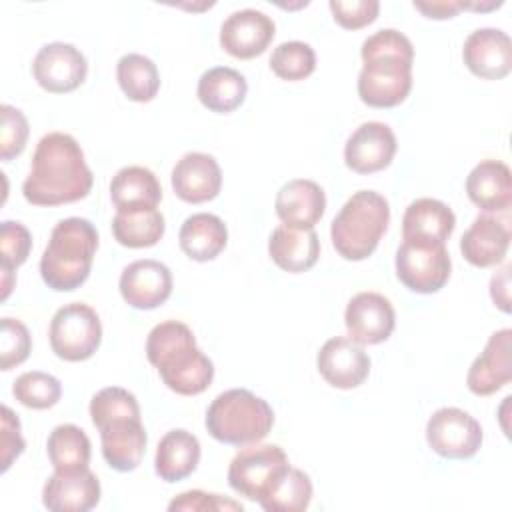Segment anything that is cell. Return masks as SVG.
Here are the masks:
<instances>
[{
    "label": "cell",
    "mask_w": 512,
    "mask_h": 512,
    "mask_svg": "<svg viewBox=\"0 0 512 512\" xmlns=\"http://www.w3.org/2000/svg\"><path fill=\"white\" fill-rule=\"evenodd\" d=\"M178 242L190 260L208 262L226 248L228 228L216 214L198 212L182 222Z\"/></svg>",
    "instance_id": "cell-28"
},
{
    "label": "cell",
    "mask_w": 512,
    "mask_h": 512,
    "mask_svg": "<svg viewBox=\"0 0 512 512\" xmlns=\"http://www.w3.org/2000/svg\"><path fill=\"white\" fill-rule=\"evenodd\" d=\"M510 350H512L510 328H502L488 338L484 350L472 362L466 376V384L472 394L490 396L512 380Z\"/></svg>",
    "instance_id": "cell-19"
},
{
    "label": "cell",
    "mask_w": 512,
    "mask_h": 512,
    "mask_svg": "<svg viewBox=\"0 0 512 512\" xmlns=\"http://www.w3.org/2000/svg\"><path fill=\"white\" fill-rule=\"evenodd\" d=\"M396 146V136L388 124L364 122L346 140L344 162L358 174L380 172L390 166Z\"/></svg>",
    "instance_id": "cell-16"
},
{
    "label": "cell",
    "mask_w": 512,
    "mask_h": 512,
    "mask_svg": "<svg viewBox=\"0 0 512 512\" xmlns=\"http://www.w3.org/2000/svg\"><path fill=\"white\" fill-rule=\"evenodd\" d=\"M268 254L272 262L292 274L310 270L320 256V240L312 230H294L278 226L268 238Z\"/></svg>",
    "instance_id": "cell-26"
},
{
    "label": "cell",
    "mask_w": 512,
    "mask_h": 512,
    "mask_svg": "<svg viewBox=\"0 0 512 512\" xmlns=\"http://www.w3.org/2000/svg\"><path fill=\"white\" fill-rule=\"evenodd\" d=\"M462 60L474 76L500 80L512 68L510 36L498 28H478L464 40Z\"/></svg>",
    "instance_id": "cell-18"
},
{
    "label": "cell",
    "mask_w": 512,
    "mask_h": 512,
    "mask_svg": "<svg viewBox=\"0 0 512 512\" xmlns=\"http://www.w3.org/2000/svg\"><path fill=\"white\" fill-rule=\"evenodd\" d=\"M344 324L350 340L360 346H372L390 338L396 314L386 296L378 292H358L346 306Z\"/></svg>",
    "instance_id": "cell-14"
},
{
    "label": "cell",
    "mask_w": 512,
    "mask_h": 512,
    "mask_svg": "<svg viewBox=\"0 0 512 512\" xmlns=\"http://www.w3.org/2000/svg\"><path fill=\"white\" fill-rule=\"evenodd\" d=\"M246 78L228 66H216L206 70L198 80V100L204 108L216 114H228L246 100Z\"/></svg>",
    "instance_id": "cell-30"
},
{
    "label": "cell",
    "mask_w": 512,
    "mask_h": 512,
    "mask_svg": "<svg viewBox=\"0 0 512 512\" xmlns=\"http://www.w3.org/2000/svg\"><path fill=\"white\" fill-rule=\"evenodd\" d=\"M14 398L32 410H46L58 404L62 396V384L56 376L40 370L24 372L14 380L12 386Z\"/></svg>",
    "instance_id": "cell-35"
},
{
    "label": "cell",
    "mask_w": 512,
    "mask_h": 512,
    "mask_svg": "<svg viewBox=\"0 0 512 512\" xmlns=\"http://www.w3.org/2000/svg\"><path fill=\"white\" fill-rule=\"evenodd\" d=\"M110 198L116 210L156 208L162 200V186L152 170L144 166H124L112 176Z\"/></svg>",
    "instance_id": "cell-29"
},
{
    "label": "cell",
    "mask_w": 512,
    "mask_h": 512,
    "mask_svg": "<svg viewBox=\"0 0 512 512\" xmlns=\"http://www.w3.org/2000/svg\"><path fill=\"white\" fill-rule=\"evenodd\" d=\"M98 248V232L94 224L80 216L60 220L40 258V276L44 284L56 292H72L80 288L92 268Z\"/></svg>",
    "instance_id": "cell-5"
},
{
    "label": "cell",
    "mask_w": 512,
    "mask_h": 512,
    "mask_svg": "<svg viewBox=\"0 0 512 512\" xmlns=\"http://www.w3.org/2000/svg\"><path fill=\"white\" fill-rule=\"evenodd\" d=\"M468 198L484 212H504L512 204V172L500 160L478 162L466 178Z\"/></svg>",
    "instance_id": "cell-24"
},
{
    "label": "cell",
    "mask_w": 512,
    "mask_h": 512,
    "mask_svg": "<svg viewBox=\"0 0 512 512\" xmlns=\"http://www.w3.org/2000/svg\"><path fill=\"white\" fill-rule=\"evenodd\" d=\"M362 70L358 96L372 108H394L406 100L412 88L414 48L408 36L394 28H382L368 36L360 48Z\"/></svg>",
    "instance_id": "cell-2"
},
{
    "label": "cell",
    "mask_w": 512,
    "mask_h": 512,
    "mask_svg": "<svg viewBox=\"0 0 512 512\" xmlns=\"http://www.w3.org/2000/svg\"><path fill=\"white\" fill-rule=\"evenodd\" d=\"M272 72L288 82L308 78L316 68V54L310 44L300 40L282 42L274 48L270 56Z\"/></svg>",
    "instance_id": "cell-36"
},
{
    "label": "cell",
    "mask_w": 512,
    "mask_h": 512,
    "mask_svg": "<svg viewBox=\"0 0 512 512\" xmlns=\"http://www.w3.org/2000/svg\"><path fill=\"white\" fill-rule=\"evenodd\" d=\"M168 510L170 512H176V510H186V512H196V510H242V504L240 502H234V500H228L220 494H208V492H202V490H188V492H182L178 494L170 504H168Z\"/></svg>",
    "instance_id": "cell-42"
},
{
    "label": "cell",
    "mask_w": 512,
    "mask_h": 512,
    "mask_svg": "<svg viewBox=\"0 0 512 512\" xmlns=\"http://www.w3.org/2000/svg\"><path fill=\"white\" fill-rule=\"evenodd\" d=\"M92 182L80 144L66 132H50L36 144L22 194L34 206H60L86 198Z\"/></svg>",
    "instance_id": "cell-1"
},
{
    "label": "cell",
    "mask_w": 512,
    "mask_h": 512,
    "mask_svg": "<svg viewBox=\"0 0 512 512\" xmlns=\"http://www.w3.org/2000/svg\"><path fill=\"white\" fill-rule=\"evenodd\" d=\"M288 466L286 452L276 444L242 446L230 462L228 484L236 494L258 502Z\"/></svg>",
    "instance_id": "cell-10"
},
{
    "label": "cell",
    "mask_w": 512,
    "mask_h": 512,
    "mask_svg": "<svg viewBox=\"0 0 512 512\" xmlns=\"http://www.w3.org/2000/svg\"><path fill=\"white\" fill-rule=\"evenodd\" d=\"M482 438L480 422L454 406L436 410L426 424V442L442 458H472L480 450Z\"/></svg>",
    "instance_id": "cell-11"
},
{
    "label": "cell",
    "mask_w": 512,
    "mask_h": 512,
    "mask_svg": "<svg viewBox=\"0 0 512 512\" xmlns=\"http://www.w3.org/2000/svg\"><path fill=\"white\" fill-rule=\"evenodd\" d=\"M90 418L100 432L106 464L116 472L136 470L148 442L136 396L120 386L102 388L90 400Z\"/></svg>",
    "instance_id": "cell-3"
},
{
    "label": "cell",
    "mask_w": 512,
    "mask_h": 512,
    "mask_svg": "<svg viewBox=\"0 0 512 512\" xmlns=\"http://www.w3.org/2000/svg\"><path fill=\"white\" fill-rule=\"evenodd\" d=\"M274 208L284 226L294 230H312L324 216L326 194L314 180L294 178L278 190Z\"/></svg>",
    "instance_id": "cell-22"
},
{
    "label": "cell",
    "mask_w": 512,
    "mask_h": 512,
    "mask_svg": "<svg viewBox=\"0 0 512 512\" xmlns=\"http://www.w3.org/2000/svg\"><path fill=\"white\" fill-rule=\"evenodd\" d=\"M32 74L38 86L46 92L66 94L86 80L88 62L74 44L50 42L36 52Z\"/></svg>",
    "instance_id": "cell-12"
},
{
    "label": "cell",
    "mask_w": 512,
    "mask_h": 512,
    "mask_svg": "<svg viewBox=\"0 0 512 512\" xmlns=\"http://www.w3.org/2000/svg\"><path fill=\"white\" fill-rule=\"evenodd\" d=\"M208 434L230 446H250L268 436L274 426L270 404L246 388L218 394L206 410Z\"/></svg>",
    "instance_id": "cell-7"
},
{
    "label": "cell",
    "mask_w": 512,
    "mask_h": 512,
    "mask_svg": "<svg viewBox=\"0 0 512 512\" xmlns=\"http://www.w3.org/2000/svg\"><path fill=\"white\" fill-rule=\"evenodd\" d=\"M32 350V340L28 328L16 318H2L0 336V368L4 372L22 364Z\"/></svg>",
    "instance_id": "cell-37"
},
{
    "label": "cell",
    "mask_w": 512,
    "mask_h": 512,
    "mask_svg": "<svg viewBox=\"0 0 512 512\" xmlns=\"http://www.w3.org/2000/svg\"><path fill=\"white\" fill-rule=\"evenodd\" d=\"M116 78L132 102H150L160 90L158 68L144 54H124L116 64Z\"/></svg>",
    "instance_id": "cell-34"
},
{
    "label": "cell",
    "mask_w": 512,
    "mask_h": 512,
    "mask_svg": "<svg viewBox=\"0 0 512 512\" xmlns=\"http://www.w3.org/2000/svg\"><path fill=\"white\" fill-rule=\"evenodd\" d=\"M414 8L420 10L426 18H434V20H446L456 16L462 10V2H454V0H444V2H414Z\"/></svg>",
    "instance_id": "cell-44"
},
{
    "label": "cell",
    "mask_w": 512,
    "mask_h": 512,
    "mask_svg": "<svg viewBox=\"0 0 512 512\" xmlns=\"http://www.w3.org/2000/svg\"><path fill=\"white\" fill-rule=\"evenodd\" d=\"M52 352L68 362L88 360L102 342V324L94 308L72 302L56 310L50 320Z\"/></svg>",
    "instance_id": "cell-8"
},
{
    "label": "cell",
    "mask_w": 512,
    "mask_h": 512,
    "mask_svg": "<svg viewBox=\"0 0 512 512\" xmlns=\"http://www.w3.org/2000/svg\"><path fill=\"white\" fill-rule=\"evenodd\" d=\"M0 430V470L6 472L26 446L20 432V420L8 406H2L0 410Z\"/></svg>",
    "instance_id": "cell-41"
},
{
    "label": "cell",
    "mask_w": 512,
    "mask_h": 512,
    "mask_svg": "<svg viewBox=\"0 0 512 512\" xmlns=\"http://www.w3.org/2000/svg\"><path fill=\"white\" fill-rule=\"evenodd\" d=\"M124 302L136 310H154L172 294L170 268L158 260L144 258L130 262L118 282Z\"/></svg>",
    "instance_id": "cell-13"
},
{
    "label": "cell",
    "mask_w": 512,
    "mask_h": 512,
    "mask_svg": "<svg viewBox=\"0 0 512 512\" xmlns=\"http://www.w3.org/2000/svg\"><path fill=\"white\" fill-rule=\"evenodd\" d=\"M146 356L160 372L162 382L176 394L196 396L212 384L214 364L196 346V338L184 322L156 324L146 338Z\"/></svg>",
    "instance_id": "cell-4"
},
{
    "label": "cell",
    "mask_w": 512,
    "mask_h": 512,
    "mask_svg": "<svg viewBox=\"0 0 512 512\" xmlns=\"http://www.w3.org/2000/svg\"><path fill=\"white\" fill-rule=\"evenodd\" d=\"M172 190L188 204L214 200L222 186V172L214 156L204 152L184 154L172 168Z\"/></svg>",
    "instance_id": "cell-20"
},
{
    "label": "cell",
    "mask_w": 512,
    "mask_h": 512,
    "mask_svg": "<svg viewBox=\"0 0 512 512\" xmlns=\"http://www.w3.org/2000/svg\"><path fill=\"white\" fill-rule=\"evenodd\" d=\"M456 226V216L448 204L436 198H418L410 202L402 218V240L442 242L450 238Z\"/></svg>",
    "instance_id": "cell-25"
},
{
    "label": "cell",
    "mask_w": 512,
    "mask_h": 512,
    "mask_svg": "<svg viewBox=\"0 0 512 512\" xmlns=\"http://www.w3.org/2000/svg\"><path fill=\"white\" fill-rule=\"evenodd\" d=\"M394 266L398 280L416 294L438 292L452 270L446 244L428 240H402Z\"/></svg>",
    "instance_id": "cell-9"
},
{
    "label": "cell",
    "mask_w": 512,
    "mask_h": 512,
    "mask_svg": "<svg viewBox=\"0 0 512 512\" xmlns=\"http://www.w3.org/2000/svg\"><path fill=\"white\" fill-rule=\"evenodd\" d=\"M316 368L330 386L350 390L368 378L370 358L354 340L336 336L326 340L320 348L316 356Z\"/></svg>",
    "instance_id": "cell-17"
},
{
    "label": "cell",
    "mask_w": 512,
    "mask_h": 512,
    "mask_svg": "<svg viewBox=\"0 0 512 512\" xmlns=\"http://www.w3.org/2000/svg\"><path fill=\"white\" fill-rule=\"evenodd\" d=\"M330 12L334 20L346 30H358L372 24L378 18V0H330Z\"/></svg>",
    "instance_id": "cell-40"
},
{
    "label": "cell",
    "mask_w": 512,
    "mask_h": 512,
    "mask_svg": "<svg viewBox=\"0 0 512 512\" xmlns=\"http://www.w3.org/2000/svg\"><path fill=\"white\" fill-rule=\"evenodd\" d=\"M276 34V24L260 10L232 12L220 26V46L234 58L250 60L266 52Z\"/></svg>",
    "instance_id": "cell-15"
},
{
    "label": "cell",
    "mask_w": 512,
    "mask_h": 512,
    "mask_svg": "<svg viewBox=\"0 0 512 512\" xmlns=\"http://www.w3.org/2000/svg\"><path fill=\"white\" fill-rule=\"evenodd\" d=\"M198 462L200 442L192 432L184 428H174L160 438L154 456V470L160 480L168 484L180 482L196 470Z\"/></svg>",
    "instance_id": "cell-27"
},
{
    "label": "cell",
    "mask_w": 512,
    "mask_h": 512,
    "mask_svg": "<svg viewBox=\"0 0 512 512\" xmlns=\"http://www.w3.org/2000/svg\"><path fill=\"white\" fill-rule=\"evenodd\" d=\"M100 482L86 468L80 472H56L46 480L42 504L54 512H88L100 502Z\"/></svg>",
    "instance_id": "cell-21"
},
{
    "label": "cell",
    "mask_w": 512,
    "mask_h": 512,
    "mask_svg": "<svg viewBox=\"0 0 512 512\" xmlns=\"http://www.w3.org/2000/svg\"><path fill=\"white\" fill-rule=\"evenodd\" d=\"M50 464L56 472H80L90 462V440L76 424H58L46 442Z\"/></svg>",
    "instance_id": "cell-32"
},
{
    "label": "cell",
    "mask_w": 512,
    "mask_h": 512,
    "mask_svg": "<svg viewBox=\"0 0 512 512\" xmlns=\"http://www.w3.org/2000/svg\"><path fill=\"white\" fill-rule=\"evenodd\" d=\"M312 500V482L300 468L288 466L258 500L266 512H302Z\"/></svg>",
    "instance_id": "cell-33"
},
{
    "label": "cell",
    "mask_w": 512,
    "mask_h": 512,
    "mask_svg": "<svg viewBox=\"0 0 512 512\" xmlns=\"http://www.w3.org/2000/svg\"><path fill=\"white\" fill-rule=\"evenodd\" d=\"M2 128H0V160H12L14 156L22 154L28 140V120L22 110L2 104L0 106Z\"/></svg>",
    "instance_id": "cell-39"
},
{
    "label": "cell",
    "mask_w": 512,
    "mask_h": 512,
    "mask_svg": "<svg viewBox=\"0 0 512 512\" xmlns=\"http://www.w3.org/2000/svg\"><path fill=\"white\" fill-rule=\"evenodd\" d=\"M508 288H510V266L506 264V266H504L498 274H494L492 280H490V296H492V302H494L502 312H510Z\"/></svg>",
    "instance_id": "cell-43"
},
{
    "label": "cell",
    "mask_w": 512,
    "mask_h": 512,
    "mask_svg": "<svg viewBox=\"0 0 512 512\" xmlns=\"http://www.w3.org/2000/svg\"><path fill=\"white\" fill-rule=\"evenodd\" d=\"M32 248L30 230L14 220H4L0 226V268L16 270L28 260Z\"/></svg>",
    "instance_id": "cell-38"
},
{
    "label": "cell",
    "mask_w": 512,
    "mask_h": 512,
    "mask_svg": "<svg viewBox=\"0 0 512 512\" xmlns=\"http://www.w3.org/2000/svg\"><path fill=\"white\" fill-rule=\"evenodd\" d=\"M388 222V200L374 190H358L332 220V246L344 260H366L376 250Z\"/></svg>",
    "instance_id": "cell-6"
},
{
    "label": "cell",
    "mask_w": 512,
    "mask_h": 512,
    "mask_svg": "<svg viewBox=\"0 0 512 512\" xmlns=\"http://www.w3.org/2000/svg\"><path fill=\"white\" fill-rule=\"evenodd\" d=\"M510 246V230L504 222L488 214H478L460 238V252L476 268L496 266Z\"/></svg>",
    "instance_id": "cell-23"
},
{
    "label": "cell",
    "mask_w": 512,
    "mask_h": 512,
    "mask_svg": "<svg viewBox=\"0 0 512 512\" xmlns=\"http://www.w3.org/2000/svg\"><path fill=\"white\" fill-rule=\"evenodd\" d=\"M164 230L166 222L158 208L116 210L112 220V234L116 242L126 248L154 246L164 236Z\"/></svg>",
    "instance_id": "cell-31"
}]
</instances>
